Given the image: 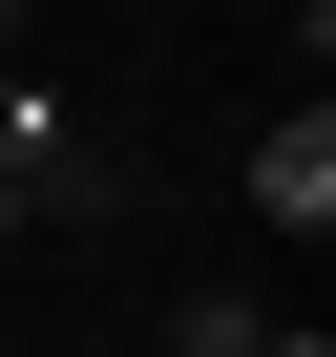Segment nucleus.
I'll use <instances>...</instances> for the list:
<instances>
[{
	"label": "nucleus",
	"mask_w": 336,
	"mask_h": 357,
	"mask_svg": "<svg viewBox=\"0 0 336 357\" xmlns=\"http://www.w3.org/2000/svg\"><path fill=\"white\" fill-rule=\"evenodd\" d=\"M252 357H336V336H273V315H252Z\"/></svg>",
	"instance_id": "7ed1b4c3"
},
{
	"label": "nucleus",
	"mask_w": 336,
	"mask_h": 357,
	"mask_svg": "<svg viewBox=\"0 0 336 357\" xmlns=\"http://www.w3.org/2000/svg\"><path fill=\"white\" fill-rule=\"evenodd\" d=\"M0 22H22V0H0Z\"/></svg>",
	"instance_id": "39448f33"
},
{
	"label": "nucleus",
	"mask_w": 336,
	"mask_h": 357,
	"mask_svg": "<svg viewBox=\"0 0 336 357\" xmlns=\"http://www.w3.org/2000/svg\"><path fill=\"white\" fill-rule=\"evenodd\" d=\"M252 211H273V231H336V105H315V84H294L273 147H252Z\"/></svg>",
	"instance_id": "f257e3e1"
},
{
	"label": "nucleus",
	"mask_w": 336,
	"mask_h": 357,
	"mask_svg": "<svg viewBox=\"0 0 336 357\" xmlns=\"http://www.w3.org/2000/svg\"><path fill=\"white\" fill-rule=\"evenodd\" d=\"M0 168H22V211H105V168H84L63 105H0Z\"/></svg>",
	"instance_id": "f03ea898"
},
{
	"label": "nucleus",
	"mask_w": 336,
	"mask_h": 357,
	"mask_svg": "<svg viewBox=\"0 0 336 357\" xmlns=\"http://www.w3.org/2000/svg\"><path fill=\"white\" fill-rule=\"evenodd\" d=\"M0 231H22V168H0Z\"/></svg>",
	"instance_id": "20e7f679"
}]
</instances>
